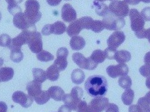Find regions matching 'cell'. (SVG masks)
<instances>
[{
  "instance_id": "cell-31",
  "label": "cell",
  "mask_w": 150,
  "mask_h": 112,
  "mask_svg": "<svg viewBox=\"0 0 150 112\" xmlns=\"http://www.w3.org/2000/svg\"><path fill=\"white\" fill-rule=\"evenodd\" d=\"M118 84L121 88H124V89H128L132 85V80H131L130 77L128 76H122L119 78Z\"/></svg>"
},
{
  "instance_id": "cell-18",
  "label": "cell",
  "mask_w": 150,
  "mask_h": 112,
  "mask_svg": "<svg viewBox=\"0 0 150 112\" xmlns=\"http://www.w3.org/2000/svg\"><path fill=\"white\" fill-rule=\"evenodd\" d=\"M14 74V70L11 67H1L0 68V80L1 82H6L13 78Z\"/></svg>"
},
{
  "instance_id": "cell-55",
  "label": "cell",
  "mask_w": 150,
  "mask_h": 112,
  "mask_svg": "<svg viewBox=\"0 0 150 112\" xmlns=\"http://www.w3.org/2000/svg\"><path fill=\"white\" fill-rule=\"evenodd\" d=\"M146 86L148 88L150 89V77H147L146 80Z\"/></svg>"
},
{
  "instance_id": "cell-53",
  "label": "cell",
  "mask_w": 150,
  "mask_h": 112,
  "mask_svg": "<svg viewBox=\"0 0 150 112\" xmlns=\"http://www.w3.org/2000/svg\"><path fill=\"white\" fill-rule=\"evenodd\" d=\"M6 1L8 4H18L21 3L23 0H6Z\"/></svg>"
},
{
  "instance_id": "cell-40",
  "label": "cell",
  "mask_w": 150,
  "mask_h": 112,
  "mask_svg": "<svg viewBox=\"0 0 150 112\" xmlns=\"http://www.w3.org/2000/svg\"><path fill=\"white\" fill-rule=\"evenodd\" d=\"M139 72L144 77H150V65L145 64L139 69Z\"/></svg>"
},
{
  "instance_id": "cell-43",
  "label": "cell",
  "mask_w": 150,
  "mask_h": 112,
  "mask_svg": "<svg viewBox=\"0 0 150 112\" xmlns=\"http://www.w3.org/2000/svg\"><path fill=\"white\" fill-rule=\"evenodd\" d=\"M41 32L44 36H49L53 34V24H46L41 30Z\"/></svg>"
},
{
  "instance_id": "cell-63",
  "label": "cell",
  "mask_w": 150,
  "mask_h": 112,
  "mask_svg": "<svg viewBox=\"0 0 150 112\" xmlns=\"http://www.w3.org/2000/svg\"><path fill=\"white\" fill-rule=\"evenodd\" d=\"M1 82V80H0V82Z\"/></svg>"
},
{
  "instance_id": "cell-25",
  "label": "cell",
  "mask_w": 150,
  "mask_h": 112,
  "mask_svg": "<svg viewBox=\"0 0 150 112\" xmlns=\"http://www.w3.org/2000/svg\"><path fill=\"white\" fill-rule=\"evenodd\" d=\"M33 75L34 80L42 83L45 82L47 79L46 73L43 69L40 68H34L33 69Z\"/></svg>"
},
{
  "instance_id": "cell-12",
  "label": "cell",
  "mask_w": 150,
  "mask_h": 112,
  "mask_svg": "<svg viewBox=\"0 0 150 112\" xmlns=\"http://www.w3.org/2000/svg\"><path fill=\"white\" fill-rule=\"evenodd\" d=\"M13 24L15 27L21 30H25L29 28L31 25L25 16L24 13H18L14 16L13 18Z\"/></svg>"
},
{
  "instance_id": "cell-42",
  "label": "cell",
  "mask_w": 150,
  "mask_h": 112,
  "mask_svg": "<svg viewBox=\"0 0 150 112\" xmlns=\"http://www.w3.org/2000/svg\"><path fill=\"white\" fill-rule=\"evenodd\" d=\"M98 64L95 62L93 59H91L90 57H87V65L86 70H88V71H93L95 70Z\"/></svg>"
},
{
  "instance_id": "cell-7",
  "label": "cell",
  "mask_w": 150,
  "mask_h": 112,
  "mask_svg": "<svg viewBox=\"0 0 150 112\" xmlns=\"http://www.w3.org/2000/svg\"><path fill=\"white\" fill-rule=\"evenodd\" d=\"M28 45L31 52L33 53L38 54L43 50V42L40 32L36 31L33 32Z\"/></svg>"
},
{
  "instance_id": "cell-14",
  "label": "cell",
  "mask_w": 150,
  "mask_h": 112,
  "mask_svg": "<svg viewBox=\"0 0 150 112\" xmlns=\"http://www.w3.org/2000/svg\"><path fill=\"white\" fill-rule=\"evenodd\" d=\"M50 98L56 102L63 101L64 92L62 88L58 86H52L48 90Z\"/></svg>"
},
{
  "instance_id": "cell-15",
  "label": "cell",
  "mask_w": 150,
  "mask_h": 112,
  "mask_svg": "<svg viewBox=\"0 0 150 112\" xmlns=\"http://www.w3.org/2000/svg\"><path fill=\"white\" fill-rule=\"evenodd\" d=\"M83 27L81 25V23L78 20L71 22L67 29V32L69 36L73 37L78 36L80 32L82 31Z\"/></svg>"
},
{
  "instance_id": "cell-23",
  "label": "cell",
  "mask_w": 150,
  "mask_h": 112,
  "mask_svg": "<svg viewBox=\"0 0 150 112\" xmlns=\"http://www.w3.org/2000/svg\"><path fill=\"white\" fill-rule=\"evenodd\" d=\"M74 103H76L78 106L79 104L81 101V99L83 96V90L81 87H74L72 88L71 93H69Z\"/></svg>"
},
{
  "instance_id": "cell-54",
  "label": "cell",
  "mask_w": 150,
  "mask_h": 112,
  "mask_svg": "<svg viewBox=\"0 0 150 112\" xmlns=\"http://www.w3.org/2000/svg\"><path fill=\"white\" fill-rule=\"evenodd\" d=\"M144 98H145V99H146V100L150 104V91L146 93Z\"/></svg>"
},
{
  "instance_id": "cell-60",
  "label": "cell",
  "mask_w": 150,
  "mask_h": 112,
  "mask_svg": "<svg viewBox=\"0 0 150 112\" xmlns=\"http://www.w3.org/2000/svg\"><path fill=\"white\" fill-rule=\"evenodd\" d=\"M1 17H2L1 13V12H0V21H1Z\"/></svg>"
},
{
  "instance_id": "cell-33",
  "label": "cell",
  "mask_w": 150,
  "mask_h": 112,
  "mask_svg": "<svg viewBox=\"0 0 150 112\" xmlns=\"http://www.w3.org/2000/svg\"><path fill=\"white\" fill-rule=\"evenodd\" d=\"M79 21L81 23V25L83 29H91L93 25L94 20L91 17L84 16L79 19Z\"/></svg>"
},
{
  "instance_id": "cell-36",
  "label": "cell",
  "mask_w": 150,
  "mask_h": 112,
  "mask_svg": "<svg viewBox=\"0 0 150 112\" xmlns=\"http://www.w3.org/2000/svg\"><path fill=\"white\" fill-rule=\"evenodd\" d=\"M104 29L105 26L102 21L95 20L93 21L91 30H92L94 32H95V33H99V32H101Z\"/></svg>"
},
{
  "instance_id": "cell-47",
  "label": "cell",
  "mask_w": 150,
  "mask_h": 112,
  "mask_svg": "<svg viewBox=\"0 0 150 112\" xmlns=\"http://www.w3.org/2000/svg\"><path fill=\"white\" fill-rule=\"evenodd\" d=\"M129 112H142V109L138 105H132L129 106L128 108Z\"/></svg>"
},
{
  "instance_id": "cell-21",
  "label": "cell",
  "mask_w": 150,
  "mask_h": 112,
  "mask_svg": "<svg viewBox=\"0 0 150 112\" xmlns=\"http://www.w3.org/2000/svg\"><path fill=\"white\" fill-rule=\"evenodd\" d=\"M59 70L54 64L51 65L46 70V76L47 78L50 81L54 82L59 78Z\"/></svg>"
},
{
  "instance_id": "cell-2",
  "label": "cell",
  "mask_w": 150,
  "mask_h": 112,
  "mask_svg": "<svg viewBox=\"0 0 150 112\" xmlns=\"http://www.w3.org/2000/svg\"><path fill=\"white\" fill-rule=\"evenodd\" d=\"M25 16L31 25H35L41 18L40 4L37 0H27L25 4Z\"/></svg>"
},
{
  "instance_id": "cell-49",
  "label": "cell",
  "mask_w": 150,
  "mask_h": 112,
  "mask_svg": "<svg viewBox=\"0 0 150 112\" xmlns=\"http://www.w3.org/2000/svg\"><path fill=\"white\" fill-rule=\"evenodd\" d=\"M71 109L66 105L60 106L58 109V112H71Z\"/></svg>"
},
{
  "instance_id": "cell-11",
  "label": "cell",
  "mask_w": 150,
  "mask_h": 112,
  "mask_svg": "<svg viewBox=\"0 0 150 112\" xmlns=\"http://www.w3.org/2000/svg\"><path fill=\"white\" fill-rule=\"evenodd\" d=\"M62 17L63 20L67 22H72L76 20V11L71 4L67 3L62 9Z\"/></svg>"
},
{
  "instance_id": "cell-24",
  "label": "cell",
  "mask_w": 150,
  "mask_h": 112,
  "mask_svg": "<svg viewBox=\"0 0 150 112\" xmlns=\"http://www.w3.org/2000/svg\"><path fill=\"white\" fill-rule=\"evenodd\" d=\"M134 97V91L131 89V88H128L126 89L121 95V100L123 101V104L127 106H129L133 102Z\"/></svg>"
},
{
  "instance_id": "cell-37",
  "label": "cell",
  "mask_w": 150,
  "mask_h": 112,
  "mask_svg": "<svg viewBox=\"0 0 150 112\" xmlns=\"http://www.w3.org/2000/svg\"><path fill=\"white\" fill-rule=\"evenodd\" d=\"M77 112H93L85 101H81L78 106Z\"/></svg>"
},
{
  "instance_id": "cell-32",
  "label": "cell",
  "mask_w": 150,
  "mask_h": 112,
  "mask_svg": "<svg viewBox=\"0 0 150 112\" xmlns=\"http://www.w3.org/2000/svg\"><path fill=\"white\" fill-rule=\"evenodd\" d=\"M23 58H24V54L21 50H13L11 51L10 59L13 62L19 63L22 61Z\"/></svg>"
},
{
  "instance_id": "cell-10",
  "label": "cell",
  "mask_w": 150,
  "mask_h": 112,
  "mask_svg": "<svg viewBox=\"0 0 150 112\" xmlns=\"http://www.w3.org/2000/svg\"><path fill=\"white\" fill-rule=\"evenodd\" d=\"M109 104V100L104 97H96L93 99L89 104L93 112H102L106 110Z\"/></svg>"
},
{
  "instance_id": "cell-58",
  "label": "cell",
  "mask_w": 150,
  "mask_h": 112,
  "mask_svg": "<svg viewBox=\"0 0 150 112\" xmlns=\"http://www.w3.org/2000/svg\"><path fill=\"white\" fill-rule=\"evenodd\" d=\"M141 1L144 3H150V0H141Z\"/></svg>"
},
{
  "instance_id": "cell-59",
  "label": "cell",
  "mask_w": 150,
  "mask_h": 112,
  "mask_svg": "<svg viewBox=\"0 0 150 112\" xmlns=\"http://www.w3.org/2000/svg\"><path fill=\"white\" fill-rule=\"evenodd\" d=\"M96 1H100V2H103V1H103V0H96Z\"/></svg>"
},
{
  "instance_id": "cell-9",
  "label": "cell",
  "mask_w": 150,
  "mask_h": 112,
  "mask_svg": "<svg viewBox=\"0 0 150 112\" xmlns=\"http://www.w3.org/2000/svg\"><path fill=\"white\" fill-rule=\"evenodd\" d=\"M126 36L123 32L120 31H115L107 40V44L110 48L117 49L124 43Z\"/></svg>"
},
{
  "instance_id": "cell-30",
  "label": "cell",
  "mask_w": 150,
  "mask_h": 112,
  "mask_svg": "<svg viewBox=\"0 0 150 112\" xmlns=\"http://www.w3.org/2000/svg\"><path fill=\"white\" fill-rule=\"evenodd\" d=\"M50 97L49 95L48 90L47 91L42 90L40 94L37 97H36L34 100H35L37 104L44 105L46 104V103L50 100Z\"/></svg>"
},
{
  "instance_id": "cell-51",
  "label": "cell",
  "mask_w": 150,
  "mask_h": 112,
  "mask_svg": "<svg viewBox=\"0 0 150 112\" xmlns=\"http://www.w3.org/2000/svg\"><path fill=\"white\" fill-rule=\"evenodd\" d=\"M124 1L126 4H131V5H136L139 3L141 0H124Z\"/></svg>"
},
{
  "instance_id": "cell-1",
  "label": "cell",
  "mask_w": 150,
  "mask_h": 112,
  "mask_svg": "<svg viewBox=\"0 0 150 112\" xmlns=\"http://www.w3.org/2000/svg\"><path fill=\"white\" fill-rule=\"evenodd\" d=\"M84 88L90 97L96 98L106 95L108 85L104 76L95 75L87 78L84 83Z\"/></svg>"
},
{
  "instance_id": "cell-41",
  "label": "cell",
  "mask_w": 150,
  "mask_h": 112,
  "mask_svg": "<svg viewBox=\"0 0 150 112\" xmlns=\"http://www.w3.org/2000/svg\"><path fill=\"white\" fill-rule=\"evenodd\" d=\"M141 16L144 21H150V7H146L142 9Z\"/></svg>"
},
{
  "instance_id": "cell-17",
  "label": "cell",
  "mask_w": 150,
  "mask_h": 112,
  "mask_svg": "<svg viewBox=\"0 0 150 112\" xmlns=\"http://www.w3.org/2000/svg\"><path fill=\"white\" fill-rule=\"evenodd\" d=\"M131 59V55L129 52L125 50H117L115 59L119 64H125L130 61Z\"/></svg>"
},
{
  "instance_id": "cell-26",
  "label": "cell",
  "mask_w": 150,
  "mask_h": 112,
  "mask_svg": "<svg viewBox=\"0 0 150 112\" xmlns=\"http://www.w3.org/2000/svg\"><path fill=\"white\" fill-rule=\"evenodd\" d=\"M53 24V34L56 35H61L67 31V26L62 21H56Z\"/></svg>"
},
{
  "instance_id": "cell-13",
  "label": "cell",
  "mask_w": 150,
  "mask_h": 112,
  "mask_svg": "<svg viewBox=\"0 0 150 112\" xmlns=\"http://www.w3.org/2000/svg\"><path fill=\"white\" fill-rule=\"evenodd\" d=\"M41 83L36 81L33 80L27 84L26 90L29 95L33 99H35L41 93Z\"/></svg>"
},
{
  "instance_id": "cell-50",
  "label": "cell",
  "mask_w": 150,
  "mask_h": 112,
  "mask_svg": "<svg viewBox=\"0 0 150 112\" xmlns=\"http://www.w3.org/2000/svg\"><path fill=\"white\" fill-rule=\"evenodd\" d=\"M8 106L6 103L0 102V112H7Z\"/></svg>"
},
{
  "instance_id": "cell-46",
  "label": "cell",
  "mask_w": 150,
  "mask_h": 112,
  "mask_svg": "<svg viewBox=\"0 0 150 112\" xmlns=\"http://www.w3.org/2000/svg\"><path fill=\"white\" fill-rule=\"evenodd\" d=\"M134 34L139 39H144L146 38V29L144 28L143 29L138 32H134Z\"/></svg>"
},
{
  "instance_id": "cell-62",
  "label": "cell",
  "mask_w": 150,
  "mask_h": 112,
  "mask_svg": "<svg viewBox=\"0 0 150 112\" xmlns=\"http://www.w3.org/2000/svg\"><path fill=\"white\" fill-rule=\"evenodd\" d=\"M67 1H69V0H67Z\"/></svg>"
},
{
  "instance_id": "cell-38",
  "label": "cell",
  "mask_w": 150,
  "mask_h": 112,
  "mask_svg": "<svg viewBox=\"0 0 150 112\" xmlns=\"http://www.w3.org/2000/svg\"><path fill=\"white\" fill-rule=\"evenodd\" d=\"M8 10L11 15L15 16L16 14L22 12V9L18 4H8Z\"/></svg>"
},
{
  "instance_id": "cell-56",
  "label": "cell",
  "mask_w": 150,
  "mask_h": 112,
  "mask_svg": "<svg viewBox=\"0 0 150 112\" xmlns=\"http://www.w3.org/2000/svg\"><path fill=\"white\" fill-rule=\"evenodd\" d=\"M146 38L148 39L149 43H150V28L146 29Z\"/></svg>"
},
{
  "instance_id": "cell-34",
  "label": "cell",
  "mask_w": 150,
  "mask_h": 112,
  "mask_svg": "<svg viewBox=\"0 0 150 112\" xmlns=\"http://www.w3.org/2000/svg\"><path fill=\"white\" fill-rule=\"evenodd\" d=\"M11 38L7 34H2L0 35V46L8 48L10 46L11 43Z\"/></svg>"
},
{
  "instance_id": "cell-57",
  "label": "cell",
  "mask_w": 150,
  "mask_h": 112,
  "mask_svg": "<svg viewBox=\"0 0 150 112\" xmlns=\"http://www.w3.org/2000/svg\"><path fill=\"white\" fill-rule=\"evenodd\" d=\"M4 64V60L3 58L0 57V68L1 67V66H3V65Z\"/></svg>"
},
{
  "instance_id": "cell-3",
  "label": "cell",
  "mask_w": 150,
  "mask_h": 112,
  "mask_svg": "<svg viewBox=\"0 0 150 112\" xmlns=\"http://www.w3.org/2000/svg\"><path fill=\"white\" fill-rule=\"evenodd\" d=\"M103 22L105 28L110 31H120L125 26V21L123 18L117 16L110 12L103 17Z\"/></svg>"
},
{
  "instance_id": "cell-5",
  "label": "cell",
  "mask_w": 150,
  "mask_h": 112,
  "mask_svg": "<svg viewBox=\"0 0 150 112\" xmlns=\"http://www.w3.org/2000/svg\"><path fill=\"white\" fill-rule=\"evenodd\" d=\"M131 21V27L134 32H138L144 29L145 21L137 9H131L129 12Z\"/></svg>"
},
{
  "instance_id": "cell-27",
  "label": "cell",
  "mask_w": 150,
  "mask_h": 112,
  "mask_svg": "<svg viewBox=\"0 0 150 112\" xmlns=\"http://www.w3.org/2000/svg\"><path fill=\"white\" fill-rule=\"evenodd\" d=\"M90 57L91 59L94 60V61L98 64L103 63L106 59L104 51H103L100 49L94 50L91 55L90 56Z\"/></svg>"
},
{
  "instance_id": "cell-35",
  "label": "cell",
  "mask_w": 150,
  "mask_h": 112,
  "mask_svg": "<svg viewBox=\"0 0 150 112\" xmlns=\"http://www.w3.org/2000/svg\"><path fill=\"white\" fill-rule=\"evenodd\" d=\"M137 105L139 106L142 112H150V104L146 100L144 97L140 98L138 101Z\"/></svg>"
},
{
  "instance_id": "cell-4",
  "label": "cell",
  "mask_w": 150,
  "mask_h": 112,
  "mask_svg": "<svg viewBox=\"0 0 150 112\" xmlns=\"http://www.w3.org/2000/svg\"><path fill=\"white\" fill-rule=\"evenodd\" d=\"M109 9L110 12L115 15L123 18L127 16L129 12L128 4H126L124 1H120V0L112 1L110 4Z\"/></svg>"
},
{
  "instance_id": "cell-39",
  "label": "cell",
  "mask_w": 150,
  "mask_h": 112,
  "mask_svg": "<svg viewBox=\"0 0 150 112\" xmlns=\"http://www.w3.org/2000/svg\"><path fill=\"white\" fill-rule=\"evenodd\" d=\"M116 51L117 50H116V49L110 48V47L107 48L104 50L106 58L108 59H110V60L115 59V54H116Z\"/></svg>"
},
{
  "instance_id": "cell-61",
  "label": "cell",
  "mask_w": 150,
  "mask_h": 112,
  "mask_svg": "<svg viewBox=\"0 0 150 112\" xmlns=\"http://www.w3.org/2000/svg\"><path fill=\"white\" fill-rule=\"evenodd\" d=\"M103 1H115V0H103Z\"/></svg>"
},
{
  "instance_id": "cell-6",
  "label": "cell",
  "mask_w": 150,
  "mask_h": 112,
  "mask_svg": "<svg viewBox=\"0 0 150 112\" xmlns=\"http://www.w3.org/2000/svg\"><path fill=\"white\" fill-rule=\"evenodd\" d=\"M106 72L108 76L116 78L118 77L127 76L129 72V68L125 64H119L118 65H110L106 69Z\"/></svg>"
},
{
  "instance_id": "cell-16",
  "label": "cell",
  "mask_w": 150,
  "mask_h": 112,
  "mask_svg": "<svg viewBox=\"0 0 150 112\" xmlns=\"http://www.w3.org/2000/svg\"><path fill=\"white\" fill-rule=\"evenodd\" d=\"M71 48L74 50H80L83 49L86 45V41L81 36H73L69 41Z\"/></svg>"
},
{
  "instance_id": "cell-29",
  "label": "cell",
  "mask_w": 150,
  "mask_h": 112,
  "mask_svg": "<svg viewBox=\"0 0 150 112\" xmlns=\"http://www.w3.org/2000/svg\"><path fill=\"white\" fill-rule=\"evenodd\" d=\"M54 64L59 69L60 72L64 71L68 65L67 57H60V56L56 57V59L54 62Z\"/></svg>"
},
{
  "instance_id": "cell-28",
  "label": "cell",
  "mask_w": 150,
  "mask_h": 112,
  "mask_svg": "<svg viewBox=\"0 0 150 112\" xmlns=\"http://www.w3.org/2000/svg\"><path fill=\"white\" fill-rule=\"evenodd\" d=\"M36 57L40 60V61L45 62L51 61V60H54V59L53 55L51 54L50 52H48V51L44 50L41 51V52H39L38 54H37Z\"/></svg>"
},
{
  "instance_id": "cell-48",
  "label": "cell",
  "mask_w": 150,
  "mask_h": 112,
  "mask_svg": "<svg viewBox=\"0 0 150 112\" xmlns=\"http://www.w3.org/2000/svg\"><path fill=\"white\" fill-rule=\"evenodd\" d=\"M47 3L51 6H58L62 2V0H46Z\"/></svg>"
},
{
  "instance_id": "cell-19",
  "label": "cell",
  "mask_w": 150,
  "mask_h": 112,
  "mask_svg": "<svg viewBox=\"0 0 150 112\" xmlns=\"http://www.w3.org/2000/svg\"><path fill=\"white\" fill-rule=\"evenodd\" d=\"M71 78L73 83L76 85L82 83L85 79V74L82 70L79 69H74L71 75Z\"/></svg>"
},
{
  "instance_id": "cell-44",
  "label": "cell",
  "mask_w": 150,
  "mask_h": 112,
  "mask_svg": "<svg viewBox=\"0 0 150 112\" xmlns=\"http://www.w3.org/2000/svg\"><path fill=\"white\" fill-rule=\"evenodd\" d=\"M69 54V51L67 49V48H60L58 49L57 53H56V57H58V56H60V57H68Z\"/></svg>"
},
{
  "instance_id": "cell-8",
  "label": "cell",
  "mask_w": 150,
  "mask_h": 112,
  "mask_svg": "<svg viewBox=\"0 0 150 112\" xmlns=\"http://www.w3.org/2000/svg\"><path fill=\"white\" fill-rule=\"evenodd\" d=\"M12 100L14 102L21 105L24 108H28L33 103V99L32 97L21 91H16L13 93Z\"/></svg>"
},
{
  "instance_id": "cell-20",
  "label": "cell",
  "mask_w": 150,
  "mask_h": 112,
  "mask_svg": "<svg viewBox=\"0 0 150 112\" xmlns=\"http://www.w3.org/2000/svg\"><path fill=\"white\" fill-rule=\"evenodd\" d=\"M93 6H94L97 15L102 17H104L110 12L109 7H108L106 4L103 2L95 1L93 3Z\"/></svg>"
},
{
  "instance_id": "cell-22",
  "label": "cell",
  "mask_w": 150,
  "mask_h": 112,
  "mask_svg": "<svg viewBox=\"0 0 150 112\" xmlns=\"http://www.w3.org/2000/svg\"><path fill=\"white\" fill-rule=\"evenodd\" d=\"M72 59L74 62L83 69H86L87 65V58L79 52L74 53L72 56Z\"/></svg>"
},
{
  "instance_id": "cell-45",
  "label": "cell",
  "mask_w": 150,
  "mask_h": 112,
  "mask_svg": "<svg viewBox=\"0 0 150 112\" xmlns=\"http://www.w3.org/2000/svg\"><path fill=\"white\" fill-rule=\"evenodd\" d=\"M105 112H119V108L115 104H109L106 107Z\"/></svg>"
},
{
  "instance_id": "cell-52",
  "label": "cell",
  "mask_w": 150,
  "mask_h": 112,
  "mask_svg": "<svg viewBox=\"0 0 150 112\" xmlns=\"http://www.w3.org/2000/svg\"><path fill=\"white\" fill-rule=\"evenodd\" d=\"M144 62L145 64L150 65V52H147L144 57Z\"/></svg>"
}]
</instances>
